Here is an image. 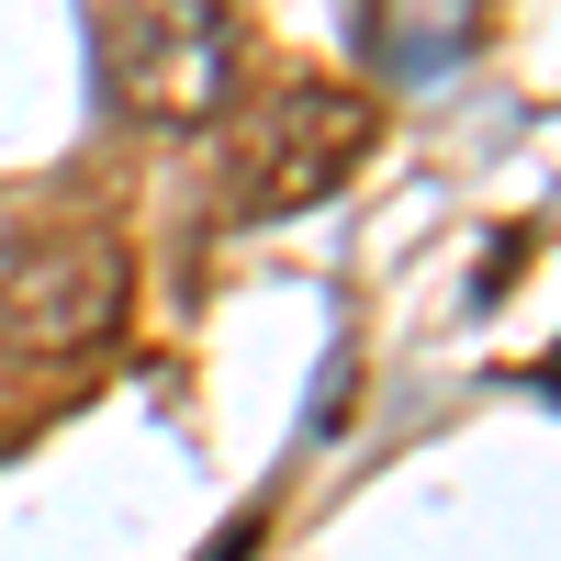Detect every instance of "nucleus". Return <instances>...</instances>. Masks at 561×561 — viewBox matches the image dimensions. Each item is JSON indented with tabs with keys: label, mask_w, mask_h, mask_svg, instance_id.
Returning <instances> with one entry per match:
<instances>
[{
	"label": "nucleus",
	"mask_w": 561,
	"mask_h": 561,
	"mask_svg": "<svg viewBox=\"0 0 561 561\" xmlns=\"http://www.w3.org/2000/svg\"><path fill=\"white\" fill-rule=\"evenodd\" d=\"M370 147H382V113H370L359 90L280 79L270 102L248 113V147H237V169H225V214H237V225H280V214L325 203L337 180H359Z\"/></svg>",
	"instance_id": "obj_3"
},
{
	"label": "nucleus",
	"mask_w": 561,
	"mask_h": 561,
	"mask_svg": "<svg viewBox=\"0 0 561 561\" xmlns=\"http://www.w3.org/2000/svg\"><path fill=\"white\" fill-rule=\"evenodd\" d=\"M494 45V0H359V57L393 90H438Z\"/></svg>",
	"instance_id": "obj_4"
},
{
	"label": "nucleus",
	"mask_w": 561,
	"mask_h": 561,
	"mask_svg": "<svg viewBox=\"0 0 561 561\" xmlns=\"http://www.w3.org/2000/svg\"><path fill=\"white\" fill-rule=\"evenodd\" d=\"M135 304V259L102 225H23L0 248V348L12 359H90Z\"/></svg>",
	"instance_id": "obj_2"
},
{
	"label": "nucleus",
	"mask_w": 561,
	"mask_h": 561,
	"mask_svg": "<svg viewBox=\"0 0 561 561\" xmlns=\"http://www.w3.org/2000/svg\"><path fill=\"white\" fill-rule=\"evenodd\" d=\"M248 539H259V517H237V528H225V539H214L203 561H248Z\"/></svg>",
	"instance_id": "obj_5"
},
{
	"label": "nucleus",
	"mask_w": 561,
	"mask_h": 561,
	"mask_svg": "<svg viewBox=\"0 0 561 561\" xmlns=\"http://www.w3.org/2000/svg\"><path fill=\"white\" fill-rule=\"evenodd\" d=\"M237 102V0H113L102 113L135 135H203Z\"/></svg>",
	"instance_id": "obj_1"
}]
</instances>
